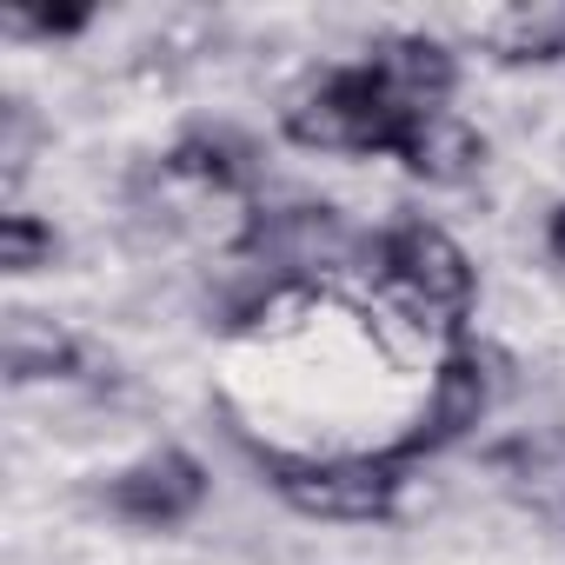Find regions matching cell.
<instances>
[{
	"label": "cell",
	"mask_w": 565,
	"mask_h": 565,
	"mask_svg": "<svg viewBox=\"0 0 565 565\" xmlns=\"http://www.w3.org/2000/svg\"><path fill=\"white\" fill-rule=\"evenodd\" d=\"M393 160L413 173V180H426V186H459V180H472L479 167H486V140L459 120V114H419V120H406V134H399V147H393Z\"/></svg>",
	"instance_id": "obj_6"
},
{
	"label": "cell",
	"mask_w": 565,
	"mask_h": 565,
	"mask_svg": "<svg viewBox=\"0 0 565 565\" xmlns=\"http://www.w3.org/2000/svg\"><path fill=\"white\" fill-rule=\"evenodd\" d=\"M373 81L386 87V100L399 107V114H439V100L452 94V81H459V67H452V54L439 47V41H426V34H393V41H380L373 47Z\"/></svg>",
	"instance_id": "obj_5"
},
{
	"label": "cell",
	"mask_w": 565,
	"mask_h": 565,
	"mask_svg": "<svg viewBox=\"0 0 565 565\" xmlns=\"http://www.w3.org/2000/svg\"><path fill=\"white\" fill-rule=\"evenodd\" d=\"M200 499H206V472H200V459L180 452V446H160V452L134 459V466L114 472V486H107V505H114L120 519H134V525H180V519L200 512Z\"/></svg>",
	"instance_id": "obj_4"
},
{
	"label": "cell",
	"mask_w": 565,
	"mask_h": 565,
	"mask_svg": "<svg viewBox=\"0 0 565 565\" xmlns=\"http://www.w3.org/2000/svg\"><path fill=\"white\" fill-rule=\"evenodd\" d=\"M347 246L353 233L333 206H287L246 226V253H266L273 266H333Z\"/></svg>",
	"instance_id": "obj_7"
},
{
	"label": "cell",
	"mask_w": 565,
	"mask_h": 565,
	"mask_svg": "<svg viewBox=\"0 0 565 565\" xmlns=\"http://www.w3.org/2000/svg\"><path fill=\"white\" fill-rule=\"evenodd\" d=\"M413 114L386 100L373 67H333L287 100V140L313 153H393Z\"/></svg>",
	"instance_id": "obj_1"
},
{
	"label": "cell",
	"mask_w": 565,
	"mask_h": 565,
	"mask_svg": "<svg viewBox=\"0 0 565 565\" xmlns=\"http://www.w3.org/2000/svg\"><path fill=\"white\" fill-rule=\"evenodd\" d=\"M74 360H81L74 333H61L41 313H8V373L14 380H61V373H74Z\"/></svg>",
	"instance_id": "obj_11"
},
{
	"label": "cell",
	"mask_w": 565,
	"mask_h": 565,
	"mask_svg": "<svg viewBox=\"0 0 565 565\" xmlns=\"http://www.w3.org/2000/svg\"><path fill=\"white\" fill-rule=\"evenodd\" d=\"M486 406H492V366L472 353V347H459V353H446V366L433 373V406H426V433L406 446V452H426V446H452V439H466L479 419H486Z\"/></svg>",
	"instance_id": "obj_8"
},
{
	"label": "cell",
	"mask_w": 565,
	"mask_h": 565,
	"mask_svg": "<svg viewBox=\"0 0 565 565\" xmlns=\"http://www.w3.org/2000/svg\"><path fill=\"white\" fill-rule=\"evenodd\" d=\"M8 28H14V34H47V41H54V34H81V28H87V8H67V14H54V8H47V14H8Z\"/></svg>",
	"instance_id": "obj_14"
},
{
	"label": "cell",
	"mask_w": 565,
	"mask_h": 565,
	"mask_svg": "<svg viewBox=\"0 0 565 565\" xmlns=\"http://www.w3.org/2000/svg\"><path fill=\"white\" fill-rule=\"evenodd\" d=\"M273 492L307 519L333 525H366L386 519L399 499V466L393 459H266Z\"/></svg>",
	"instance_id": "obj_2"
},
{
	"label": "cell",
	"mask_w": 565,
	"mask_h": 565,
	"mask_svg": "<svg viewBox=\"0 0 565 565\" xmlns=\"http://www.w3.org/2000/svg\"><path fill=\"white\" fill-rule=\"evenodd\" d=\"M28 140H34V134H28V107L8 100V186L28 173Z\"/></svg>",
	"instance_id": "obj_15"
},
{
	"label": "cell",
	"mask_w": 565,
	"mask_h": 565,
	"mask_svg": "<svg viewBox=\"0 0 565 565\" xmlns=\"http://www.w3.org/2000/svg\"><path fill=\"white\" fill-rule=\"evenodd\" d=\"M167 173H180V180H200V186H213V193H239V186H253V147L233 134V127H200V134H186L173 153H167Z\"/></svg>",
	"instance_id": "obj_10"
},
{
	"label": "cell",
	"mask_w": 565,
	"mask_h": 565,
	"mask_svg": "<svg viewBox=\"0 0 565 565\" xmlns=\"http://www.w3.org/2000/svg\"><path fill=\"white\" fill-rule=\"evenodd\" d=\"M499 466L512 472V486H519L525 499H539V505H558V499H565V439L512 446V452H505Z\"/></svg>",
	"instance_id": "obj_12"
},
{
	"label": "cell",
	"mask_w": 565,
	"mask_h": 565,
	"mask_svg": "<svg viewBox=\"0 0 565 565\" xmlns=\"http://www.w3.org/2000/svg\"><path fill=\"white\" fill-rule=\"evenodd\" d=\"M54 226L34 220V213H8L0 220V273H41L54 259Z\"/></svg>",
	"instance_id": "obj_13"
},
{
	"label": "cell",
	"mask_w": 565,
	"mask_h": 565,
	"mask_svg": "<svg viewBox=\"0 0 565 565\" xmlns=\"http://www.w3.org/2000/svg\"><path fill=\"white\" fill-rule=\"evenodd\" d=\"M380 266H386V279L393 287H406L426 313H439L446 327L472 307V259L459 253V239L446 233V226H433V220H399V226H386L380 233Z\"/></svg>",
	"instance_id": "obj_3"
},
{
	"label": "cell",
	"mask_w": 565,
	"mask_h": 565,
	"mask_svg": "<svg viewBox=\"0 0 565 565\" xmlns=\"http://www.w3.org/2000/svg\"><path fill=\"white\" fill-rule=\"evenodd\" d=\"M472 28L512 67L565 61V0H512V8H499V14H479Z\"/></svg>",
	"instance_id": "obj_9"
},
{
	"label": "cell",
	"mask_w": 565,
	"mask_h": 565,
	"mask_svg": "<svg viewBox=\"0 0 565 565\" xmlns=\"http://www.w3.org/2000/svg\"><path fill=\"white\" fill-rule=\"evenodd\" d=\"M545 246H552V253H558V259H565V206H558V213H552V226H545Z\"/></svg>",
	"instance_id": "obj_16"
}]
</instances>
